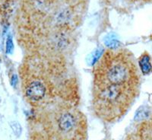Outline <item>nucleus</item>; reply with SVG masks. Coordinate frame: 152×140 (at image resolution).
<instances>
[{"mask_svg":"<svg viewBox=\"0 0 152 140\" xmlns=\"http://www.w3.org/2000/svg\"><path fill=\"white\" fill-rule=\"evenodd\" d=\"M137 69L123 53L108 51L100 59L94 72V84H109L137 88Z\"/></svg>","mask_w":152,"mask_h":140,"instance_id":"f257e3e1","label":"nucleus"},{"mask_svg":"<svg viewBox=\"0 0 152 140\" xmlns=\"http://www.w3.org/2000/svg\"><path fill=\"white\" fill-rule=\"evenodd\" d=\"M136 88L94 84V108L100 117L111 121L121 117L135 97Z\"/></svg>","mask_w":152,"mask_h":140,"instance_id":"f03ea898","label":"nucleus"},{"mask_svg":"<svg viewBox=\"0 0 152 140\" xmlns=\"http://www.w3.org/2000/svg\"><path fill=\"white\" fill-rule=\"evenodd\" d=\"M46 95V87L41 81L35 80L28 85L26 88V95L31 101L37 102L44 97Z\"/></svg>","mask_w":152,"mask_h":140,"instance_id":"7ed1b4c3","label":"nucleus"},{"mask_svg":"<svg viewBox=\"0 0 152 140\" xmlns=\"http://www.w3.org/2000/svg\"><path fill=\"white\" fill-rule=\"evenodd\" d=\"M76 126V119L72 113L65 112L58 119V127L61 132L64 133H71Z\"/></svg>","mask_w":152,"mask_h":140,"instance_id":"20e7f679","label":"nucleus"},{"mask_svg":"<svg viewBox=\"0 0 152 140\" xmlns=\"http://www.w3.org/2000/svg\"><path fill=\"white\" fill-rule=\"evenodd\" d=\"M139 64H140L142 71L145 74H147V73H148L151 71V66L149 57L148 56H143L142 57H141L140 61H139Z\"/></svg>","mask_w":152,"mask_h":140,"instance_id":"39448f33","label":"nucleus"},{"mask_svg":"<svg viewBox=\"0 0 152 140\" xmlns=\"http://www.w3.org/2000/svg\"><path fill=\"white\" fill-rule=\"evenodd\" d=\"M10 126L12 128V131L14 133L15 135L17 137H19L21 134V131H22V129H21V126L20 125V123L17 121H12L10 123Z\"/></svg>","mask_w":152,"mask_h":140,"instance_id":"423d86ee","label":"nucleus"},{"mask_svg":"<svg viewBox=\"0 0 152 140\" xmlns=\"http://www.w3.org/2000/svg\"><path fill=\"white\" fill-rule=\"evenodd\" d=\"M13 48H14V46H13L12 39L10 36H9L7 38V42H6V53L12 54Z\"/></svg>","mask_w":152,"mask_h":140,"instance_id":"0eeeda50","label":"nucleus"},{"mask_svg":"<svg viewBox=\"0 0 152 140\" xmlns=\"http://www.w3.org/2000/svg\"><path fill=\"white\" fill-rule=\"evenodd\" d=\"M18 82V77L16 75H14L12 76V86H15L16 84H17Z\"/></svg>","mask_w":152,"mask_h":140,"instance_id":"6e6552de","label":"nucleus"}]
</instances>
